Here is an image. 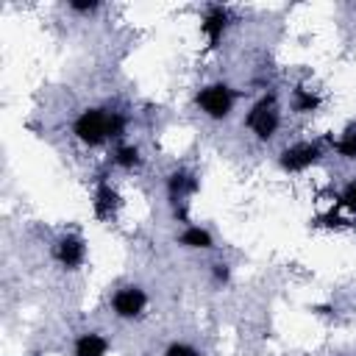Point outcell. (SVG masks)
<instances>
[{
    "mask_svg": "<svg viewBox=\"0 0 356 356\" xmlns=\"http://www.w3.org/2000/svg\"><path fill=\"white\" fill-rule=\"evenodd\" d=\"M125 120L120 114H106L100 108H89L75 120V134L86 145H100L108 136H120Z\"/></svg>",
    "mask_w": 356,
    "mask_h": 356,
    "instance_id": "1",
    "label": "cell"
},
{
    "mask_svg": "<svg viewBox=\"0 0 356 356\" xmlns=\"http://www.w3.org/2000/svg\"><path fill=\"white\" fill-rule=\"evenodd\" d=\"M197 103H200V108H203L209 117H225V114L231 111L234 95H231L228 86L214 83V86H206V89L197 95Z\"/></svg>",
    "mask_w": 356,
    "mask_h": 356,
    "instance_id": "2",
    "label": "cell"
},
{
    "mask_svg": "<svg viewBox=\"0 0 356 356\" xmlns=\"http://www.w3.org/2000/svg\"><path fill=\"white\" fill-rule=\"evenodd\" d=\"M248 125H250L261 139L273 136V131H275V125H278V114H275L273 97H264L261 103L253 106V111L248 114Z\"/></svg>",
    "mask_w": 356,
    "mask_h": 356,
    "instance_id": "3",
    "label": "cell"
},
{
    "mask_svg": "<svg viewBox=\"0 0 356 356\" xmlns=\"http://www.w3.org/2000/svg\"><path fill=\"white\" fill-rule=\"evenodd\" d=\"M317 159H320V147L317 145H295V147L284 150L281 164H284V170H292L295 172V170H306Z\"/></svg>",
    "mask_w": 356,
    "mask_h": 356,
    "instance_id": "4",
    "label": "cell"
},
{
    "mask_svg": "<svg viewBox=\"0 0 356 356\" xmlns=\"http://www.w3.org/2000/svg\"><path fill=\"white\" fill-rule=\"evenodd\" d=\"M145 309V292L136 286H125L114 295V312L120 317H136Z\"/></svg>",
    "mask_w": 356,
    "mask_h": 356,
    "instance_id": "5",
    "label": "cell"
},
{
    "mask_svg": "<svg viewBox=\"0 0 356 356\" xmlns=\"http://www.w3.org/2000/svg\"><path fill=\"white\" fill-rule=\"evenodd\" d=\"M56 256L64 267H78L83 261V242L78 236H64L58 245H56Z\"/></svg>",
    "mask_w": 356,
    "mask_h": 356,
    "instance_id": "6",
    "label": "cell"
},
{
    "mask_svg": "<svg viewBox=\"0 0 356 356\" xmlns=\"http://www.w3.org/2000/svg\"><path fill=\"white\" fill-rule=\"evenodd\" d=\"M120 206V197H117V192L106 184V181H100V186H97V195H95V211H97V217H108L114 209Z\"/></svg>",
    "mask_w": 356,
    "mask_h": 356,
    "instance_id": "7",
    "label": "cell"
},
{
    "mask_svg": "<svg viewBox=\"0 0 356 356\" xmlns=\"http://www.w3.org/2000/svg\"><path fill=\"white\" fill-rule=\"evenodd\" d=\"M222 28H225V11L222 8H209V14H206V19H203V33L209 36V42L211 44H217L220 42V33H222Z\"/></svg>",
    "mask_w": 356,
    "mask_h": 356,
    "instance_id": "8",
    "label": "cell"
},
{
    "mask_svg": "<svg viewBox=\"0 0 356 356\" xmlns=\"http://www.w3.org/2000/svg\"><path fill=\"white\" fill-rule=\"evenodd\" d=\"M106 339L100 334H83L75 342V356H103L106 353Z\"/></svg>",
    "mask_w": 356,
    "mask_h": 356,
    "instance_id": "9",
    "label": "cell"
},
{
    "mask_svg": "<svg viewBox=\"0 0 356 356\" xmlns=\"http://www.w3.org/2000/svg\"><path fill=\"white\" fill-rule=\"evenodd\" d=\"M195 178L189 175V172H172L170 175V195H172V200H181L184 195H189V192H195Z\"/></svg>",
    "mask_w": 356,
    "mask_h": 356,
    "instance_id": "10",
    "label": "cell"
},
{
    "mask_svg": "<svg viewBox=\"0 0 356 356\" xmlns=\"http://www.w3.org/2000/svg\"><path fill=\"white\" fill-rule=\"evenodd\" d=\"M181 245H189V248H211V236L206 231H200V228H189V231H184Z\"/></svg>",
    "mask_w": 356,
    "mask_h": 356,
    "instance_id": "11",
    "label": "cell"
},
{
    "mask_svg": "<svg viewBox=\"0 0 356 356\" xmlns=\"http://www.w3.org/2000/svg\"><path fill=\"white\" fill-rule=\"evenodd\" d=\"M345 159H356V131H348L337 145H334Z\"/></svg>",
    "mask_w": 356,
    "mask_h": 356,
    "instance_id": "12",
    "label": "cell"
},
{
    "mask_svg": "<svg viewBox=\"0 0 356 356\" xmlns=\"http://www.w3.org/2000/svg\"><path fill=\"white\" fill-rule=\"evenodd\" d=\"M317 95H312V92H306V89H298V95H295V106H298V111H314L317 108Z\"/></svg>",
    "mask_w": 356,
    "mask_h": 356,
    "instance_id": "13",
    "label": "cell"
},
{
    "mask_svg": "<svg viewBox=\"0 0 356 356\" xmlns=\"http://www.w3.org/2000/svg\"><path fill=\"white\" fill-rule=\"evenodd\" d=\"M114 161L120 167H136L139 164V150L136 147H120L117 156H114Z\"/></svg>",
    "mask_w": 356,
    "mask_h": 356,
    "instance_id": "14",
    "label": "cell"
},
{
    "mask_svg": "<svg viewBox=\"0 0 356 356\" xmlns=\"http://www.w3.org/2000/svg\"><path fill=\"white\" fill-rule=\"evenodd\" d=\"M164 356H200V353L195 348H189V345H170Z\"/></svg>",
    "mask_w": 356,
    "mask_h": 356,
    "instance_id": "15",
    "label": "cell"
},
{
    "mask_svg": "<svg viewBox=\"0 0 356 356\" xmlns=\"http://www.w3.org/2000/svg\"><path fill=\"white\" fill-rule=\"evenodd\" d=\"M342 206H348V209L356 211V184H350V186L345 189V195H342Z\"/></svg>",
    "mask_w": 356,
    "mask_h": 356,
    "instance_id": "16",
    "label": "cell"
},
{
    "mask_svg": "<svg viewBox=\"0 0 356 356\" xmlns=\"http://www.w3.org/2000/svg\"><path fill=\"white\" fill-rule=\"evenodd\" d=\"M214 275L225 281V278H228V270H225V264H214Z\"/></svg>",
    "mask_w": 356,
    "mask_h": 356,
    "instance_id": "17",
    "label": "cell"
},
{
    "mask_svg": "<svg viewBox=\"0 0 356 356\" xmlns=\"http://www.w3.org/2000/svg\"><path fill=\"white\" fill-rule=\"evenodd\" d=\"M97 3H72V8H78V11H92Z\"/></svg>",
    "mask_w": 356,
    "mask_h": 356,
    "instance_id": "18",
    "label": "cell"
}]
</instances>
